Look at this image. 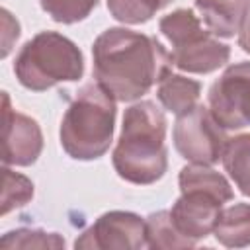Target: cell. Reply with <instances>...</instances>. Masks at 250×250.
Wrapping results in <instances>:
<instances>
[{
	"mask_svg": "<svg viewBox=\"0 0 250 250\" xmlns=\"http://www.w3.org/2000/svg\"><path fill=\"white\" fill-rule=\"evenodd\" d=\"M94 78L117 102H135L170 74L172 55L150 35L109 27L92 45Z\"/></svg>",
	"mask_w": 250,
	"mask_h": 250,
	"instance_id": "obj_1",
	"label": "cell"
},
{
	"mask_svg": "<svg viewBox=\"0 0 250 250\" xmlns=\"http://www.w3.org/2000/svg\"><path fill=\"white\" fill-rule=\"evenodd\" d=\"M182 195L170 209L176 229L197 242L213 234L219 213L234 197L229 180L205 164H188L178 176Z\"/></svg>",
	"mask_w": 250,
	"mask_h": 250,
	"instance_id": "obj_4",
	"label": "cell"
},
{
	"mask_svg": "<svg viewBox=\"0 0 250 250\" xmlns=\"http://www.w3.org/2000/svg\"><path fill=\"white\" fill-rule=\"evenodd\" d=\"M172 0H107L109 14L121 23H145Z\"/></svg>",
	"mask_w": 250,
	"mask_h": 250,
	"instance_id": "obj_18",
	"label": "cell"
},
{
	"mask_svg": "<svg viewBox=\"0 0 250 250\" xmlns=\"http://www.w3.org/2000/svg\"><path fill=\"white\" fill-rule=\"evenodd\" d=\"M213 234L227 248L250 246V203H234L221 209Z\"/></svg>",
	"mask_w": 250,
	"mask_h": 250,
	"instance_id": "obj_13",
	"label": "cell"
},
{
	"mask_svg": "<svg viewBox=\"0 0 250 250\" xmlns=\"http://www.w3.org/2000/svg\"><path fill=\"white\" fill-rule=\"evenodd\" d=\"M33 197V182L20 174L10 170L8 166L2 168V199H0V215H8L10 211L23 207Z\"/></svg>",
	"mask_w": 250,
	"mask_h": 250,
	"instance_id": "obj_17",
	"label": "cell"
},
{
	"mask_svg": "<svg viewBox=\"0 0 250 250\" xmlns=\"http://www.w3.org/2000/svg\"><path fill=\"white\" fill-rule=\"evenodd\" d=\"M209 109L223 129L250 125V62H234L209 88Z\"/></svg>",
	"mask_w": 250,
	"mask_h": 250,
	"instance_id": "obj_8",
	"label": "cell"
},
{
	"mask_svg": "<svg viewBox=\"0 0 250 250\" xmlns=\"http://www.w3.org/2000/svg\"><path fill=\"white\" fill-rule=\"evenodd\" d=\"M31 248H64V238L57 232H47L41 229H16L2 236L0 250H31Z\"/></svg>",
	"mask_w": 250,
	"mask_h": 250,
	"instance_id": "obj_16",
	"label": "cell"
},
{
	"mask_svg": "<svg viewBox=\"0 0 250 250\" xmlns=\"http://www.w3.org/2000/svg\"><path fill=\"white\" fill-rule=\"evenodd\" d=\"M115 98L98 82L86 84L66 107L61 121V146L74 160L104 156L113 141Z\"/></svg>",
	"mask_w": 250,
	"mask_h": 250,
	"instance_id": "obj_3",
	"label": "cell"
},
{
	"mask_svg": "<svg viewBox=\"0 0 250 250\" xmlns=\"http://www.w3.org/2000/svg\"><path fill=\"white\" fill-rule=\"evenodd\" d=\"M145 230H146V246L148 248H166V250H176V248H191L195 246L193 240L186 238L174 225L170 209H162L156 213H150L145 219Z\"/></svg>",
	"mask_w": 250,
	"mask_h": 250,
	"instance_id": "obj_15",
	"label": "cell"
},
{
	"mask_svg": "<svg viewBox=\"0 0 250 250\" xmlns=\"http://www.w3.org/2000/svg\"><path fill=\"white\" fill-rule=\"evenodd\" d=\"M166 117L154 102H137L125 109L121 135L111 162L119 178L137 186L158 182L168 168Z\"/></svg>",
	"mask_w": 250,
	"mask_h": 250,
	"instance_id": "obj_2",
	"label": "cell"
},
{
	"mask_svg": "<svg viewBox=\"0 0 250 250\" xmlns=\"http://www.w3.org/2000/svg\"><path fill=\"white\" fill-rule=\"evenodd\" d=\"M248 0H195V10L217 37H234L240 29V21Z\"/></svg>",
	"mask_w": 250,
	"mask_h": 250,
	"instance_id": "obj_11",
	"label": "cell"
},
{
	"mask_svg": "<svg viewBox=\"0 0 250 250\" xmlns=\"http://www.w3.org/2000/svg\"><path fill=\"white\" fill-rule=\"evenodd\" d=\"M238 45L242 47L244 53L250 55V0L246 2V10L240 21V29H238Z\"/></svg>",
	"mask_w": 250,
	"mask_h": 250,
	"instance_id": "obj_21",
	"label": "cell"
},
{
	"mask_svg": "<svg viewBox=\"0 0 250 250\" xmlns=\"http://www.w3.org/2000/svg\"><path fill=\"white\" fill-rule=\"evenodd\" d=\"M43 12L59 23H76L90 16L98 0H39Z\"/></svg>",
	"mask_w": 250,
	"mask_h": 250,
	"instance_id": "obj_19",
	"label": "cell"
},
{
	"mask_svg": "<svg viewBox=\"0 0 250 250\" xmlns=\"http://www.w3.org/2000/svg\"><path fill=\"white\" fill-rule=\"evenodd\" d=\"M201 94V84L193 78L182 76V74H166L158 82V102L162 107L174 115H182L197 105Z\"/></svg>",
	"mask_w": 250,
	"mask_h": 250,
	"instance_id": "obj_12",
	"label": "cell"
},
{
	"mask_svg": "<svg viewBox=\"0 0 250 250\" xmlns=\"http://www.w3.org/2000/svg\"><path fill=\"white\" fill-rule=\"evenodd\" d=\"M158 27L172 45V62L184 72L209 74L230 59L229 45L221 43L209 29H203L193 10H174L160 20Z\"/></svg>",
	"mask_w": 250,
	"mask_h": 250,
	"instance_id": "obj_6",
	"label": "cell"
},
{
	"mask_svg": "<svg viewBox=\"0 0 250 250\" xmlns=\"http://www.w3.org/2000/svg\"><path fill=\"white\" fill-rule=\"evenodd\" d=\"M43 150L39 123L12 107L10 96L2 94V162L6 166H31Z\"/></svg>",
	"mask_w": 250,
	"mask_h": 250,
	"instance_id": "obj_10",
	"label": "cell"
},
{
	"mask_svg": "<svg viewBox=\"0 0 250 250\" xmlns=\"http://www.w3.org/2000/svg\"><path fill=\"white\" fill-rule=\"evenodd\" d=\"M146 246L145 219L131 211H109L100 215L76 240L80 250H137Z\"/></svg>",
	"mask_w": 250,
	"mask_h": 250,
	"instance_id": "obj_9",
	"label": "cell"
},
{
	"mask_svg": "<svg viewBox=\"0 0 250 250\" xmlns=\"http://www.w3.org/2000/svg\"><path fill=\"white\" fill-rule=\"evenodd\" d=\"M211 109L197 104L189 111L178 115L174 123V146L182 158L191 164L211 166L221 160L229 137L225 135Z\"/></svg>",
	"mask_w": 250,
	"mask_h": 250,
	"instance_id": "obj_7",
	"label": "cell"
},
{
	"mask_svg": "<svg viewBox=\"0 0 250 250\" xmlns=\"http://www.w3.org/2000/svg\"><path fill=\"white\" fill-rule=\"evenodd\" d=\"M18 82L33 92H43L61 82H74L84 74V57L74 41L57 31H39L14 61Z\"/></svg>",
	"mask_w": 250,
	"mask_h": 250,
	"instance_id": "obj_5",
	"label": "cell"
},
{
	"mask_svg": "<svg viewBox=\"0 0 250 250\" xmlns=\"http://www.w3.org/2000/svg\"><path fill=\"white\" fill-rule=\"evenodd\" d=\"M221 160L240 193L250 197V133L230 137L225 145Z\"/></svg>",
	"mask_w": 250,
	"mask_h": 250,
	"instance_id": "obj_14",
	"label": "cell"
},
{
	"mask_svg": "<svg viewBox=\"0 0 250 250\" xmlns=\"http://www.w3.org/2000/svg\"><path fill=\"white\" fill-rule=\"evenodd\" d=\"M0 16H2V57H8L14 43L20 37V23L6 8L0 10Z\"/></svg>",
	"mask_w": 250,
	"mask_h": 250,
	"instance_id": "obj_20",
	"label": "cell"
}]
</instances>
